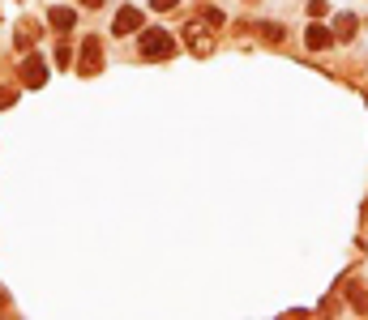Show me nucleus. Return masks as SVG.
Returning <instances> with one entry per match:
<instances>
[{
  "label": "nucleus",
  "mask_w": 368,
  "mask_h": 320,
  "mask_svg": "<svg viewBox=\"0 0 368 320\" xmlns=\"http://www.w3.org/2000/svg\"><path fill=\"white\" fill-rule=\"evenodd\" d=\"M261 34H265V39H279V43H283V34H287V30L274 26V22H261Z\"/></svg>",
  "instance_id": "6e6552de"
},
{
  "label": "nucleus",
  "mask_w": 368,
  "mask_h": 320,
  "mask_svg": "<svg viewBox=\"0 0 368 320\" xmlns=\"http://www.w3.org/2000/svg\"><path fill=\"white\" fill-rule=\"evenodd\" d=\"M98 68H103V43H98V34H86V39H82V60H78V73H82V77H94Z\"/></svg>",
  "instance_id": "f03ea898"
},
{
  "label": "nucleus",
  "mask_w": 368,
  "mask_h": 320,
  "mask_svg": "<svg viewBox=\"0 0 368 320\" xmlns=\"http://www.w3.org/2000/svg\"><path fill=\"white\" fill-rule=\"evenodd\" d=\"M82 5H86V9H98V5H103V0H82Z\"/></svg>",
  "instance_id": "f8f14e48"
},
{
  "label": "nucleus",
  "mask_w": 368,
  "mask_h": 320,
  "mask_svg": "<svg viewBox=\"0 0 368 320\" xmlns=\"http://www.w3.org/2000/svg\"><path fill=\"white\" fill-rule=\"evenodd\" d=\"M22 82H26L30 90L47 86V60H43V56H26V60H22Z\"/></svg>",
  "instance_id": "7ed1b4c3"
},
{
  "label": "nucleus",
  "mask_w": 368,
  "mask_h": 320,
  "mask_svg": "<svg viewBox=\"0 0 368 320\" xmlns=\"http://www.w3.org/2000/svg\"><path fill=\"white\" fill-rule=\"evenodd\" d=\"M138 52H142V60H167V56H176V34H167V30H142Z\"/></svg>",
  "instance_id": "f257e3e1"
},
{
  "label": "nucleus",
  "mask_w": 368,
  "mask_h": 320,
  "mask_svg": "<svg viewBox=\"0 0 368 320\" xmlns=\"http://www.w3.org/2000/svg\"><path fill=\"white\" fill-rule=\"evenodd\" d=\"M138 30H142V9L124 5V9L116 13V22H112V34H138Z\"/></svg>",
  "instance_id": "20e7f679"
},
{
  "label": "nucleus",
  "mask_w": 368,
  "mask_h": 320,
  "mask_svg": "<svg viewBox=\"0 0 368 320\" xmlns=\"http://www.w3.org/2000/svg\"><path fill=\"white\" fill-rule=\"evenodd\" d=\"M150 9L154 13H167V9H176V0H150Z\"/></svg>",
  "instance_id": "9b49d317"
},
{
  "label": "nucleus",
  "mask_w": 368,
  "mask_h": 320,
  "mask_svg": "<svg viewBox=\"0 0 368 320\" xmlns=\"http://www.w3.org/2000/svg\"><path fill=\"white\" fill-rule=\"evenodd\" d=\"M355 17L351 13H339V17H334V39H351V34H355Z\"/></svg>",
  "instance_id": "0eeeda50"
},
{
  "label": "nucleus",
  "mask_w": 368,
  "mask_h": 320,
  "mask_svg": "<svg viewBox=\"0 0 368 320\" xmlns=\"http://www.w3.org/2000/svg\"><path fill=\"white\" fill-rule=\"evenodd\" d=\"M47 22H52L56 30H73V26H78V13H73V9H64V5H56V9L47 13Z\"/></svg>",
  "instance_id": "423d86ee"
},
{
  "label": "nucleus",
  "mask_w": 368,
  "mask_h": 320,
  "mask_svg": "<svg viewBox=\"0 0 368 320\" xmlns=\"http://www.w3.org/2000/svg\"><path fill=\"white\" fill-rule=\"evenodd\" d=\"M317 17H325V0H309V22H317Z\"/></svg>",
  "instance_id": "1a4fd4ad"
},
{
  "label": "nucleus",
  "mask_w": 368,
  "mask_h": 320,
  "mask_svg": "<svg viewBox=\"0 0 368 320\" xmlns=\"http://www.w3.org/2000/svg\"><path fill=\"white\" fill-rule=\"evenodd\" d=\"M202 22H206V26H223V13H219V9H202Z\"/></svg>",
  "instance_id": "9d476101"
},
{
  "label": "nucleus",
  "mask_w": 368,
  "mask_h": 320,
  "mask_svg": "<svg viewBox=\"0 0 368 320\" xmlns=\"http://www.w3.org/2000/svg\"><path fill=\"white\" fill-rule=\"evenodd\" d=\"M304 43H309V52H321V47H330V43H334V34H330L325 26L309 22V30H304Z\"/></svg>",
  "instance_id": "39448f33"
},
{
  "label": "nucleus",
  "mask_w": 368,
  "mask_h": 320,
  "mask_svg": "<svg viewBox=\"0 0 368 320\" xmlns=\"http://www.w3.org/2000/svg\"><path fill=\"white\" fill-rule=\"evenodd\" d=\"M5 307H9V299H5V295H0V312H5Z\"/></svg>",
  "instance_id": "ddd939ff"
}]
</instances>
